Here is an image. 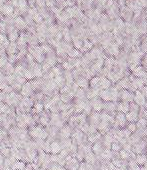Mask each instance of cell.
I'll list each match as a JSON object with an SVG mask.
<instances>
[{"label": "cell", "instance_id": "2", "mask_svg": "<svg viewBox=\"0 0 147 170\" xmlns=\"http://www.w3.org/2000/svg\"><path fill=\"white\" fill-rule=\"evenodd\" d=\"M134 101L138 106H144L146 99H145V97L142 95L140 91H136V94L134 95Z\"/></svg>", "mask_w": 147, "mask_h": 170}, {"label": "cell", "instance_id": "12", "mask_svg": "<svg viewBox=\"0 0 147 170\" xmlns=\"http://www.w3.org/2000/svg\"><path fill=\"white\" fill-rule=\"evenodd\" d=\"M146 125H147V120L145 119V118H139L138 121H137L136 127L138 128V129L143 130L146 128Z\"/></svg>", "mask_w": 147, "mask_h": 170}, {"label": "cell", "instance_id": "3", "mask_svg": "<svg viewBox=\"0 0 147 170\" xmlns=\"http://www.w3.org/2000/svg\"><path fill=\"white\" fill-rule=\"evenodd\" d=\"M115 121L118 123V125L120 127H123L126 124V117H125V114L122 113V112H118V113L115 115Z\"/></svg>", "mask_w": 147, "mask_h": 170}, {"label": "cell", "instance_id": "8", "mask_svg": "<svg viewBox=\"0 0 147 170\" xmlns=\"http://www.w3.org/2000/svg\"><path fill=\"white\" fill-rule=\"evenodd\" d=\"M135 161L138 165H145L147 162V156L144 154H137L135 156Z\"/></svg>", "mask_w": 147, "mask_h": 170}, {"label": "cell", "instance_id": "5", "mask_svg": "<svg viewBox=\"0 0 147 170\" xmlns=\"http://www.w3.org/2000/svg\"><path fill=\"white\" fill-rule=\"evenodd\" d=\"M116 109L119 112L127 113V112H129V102H125V101L120 102V103H118L116 105Z\"/></svg>", "mask_w": 147, "mask_h": 170}, {"label": "cell", "instance_id": "13", "mask_svg": "<svg viewBox=\"0 0 147 170\" xmlns=\"http://www.w3.org/2000/svg\"><path fill=\"white\" fill-rule=\"evenodd\" d=\"M111 149H112V151H114V152L120 151V150H121L120 143H118V141H114L112 144H111Z\"/></svg>", "mask_w": 147, "mask_h": 170}, {"label": "cell", "instance_id": "21", "mask_svg": "<svg viewBox=\"0 0 147 170\" xmlns=\"http://www.w3.org/2000/svg\"><path fill=\"white\" fill-rule=\"evenodd\" d=\"M121 170H127L126 168H121Z\"/></svg>", "mask_w": 147, "mask_h": 170}, {"label": "cell", "instance_id": "19", "mask_svg": "<svg viewBox=\"0 0 147 170\" xmlns=\"http://www.w3.org/2000/svg\"><path fill=\"white\" fill-rule=\"evenodd\" d=\"M141 90H142V95L145 97V99H147V86H143Z\"/></svg>", "mask_w": 147, "mask_h": 170}, {"label": "cell", "instance_id": "7", "mask_svg": "<svg viewBox=\"0 0 147 170\" xmlns=\"http://www.w3.org/2000/svg\"><path fill=\"white\" fill-rule=\"evenodd\" d=\"M92 151L95 155H100V154L104 151L102 144H101L100 142H96V143H94V145H93V147H92Z\"/></svg>", "mask_w": 147, "mask_h": 170}, {"label": "cell", "instance_id": "23", "mask_svg": "<svg viewBox=\"0 0 147 170\" xmlns=\"http://www.w3.org/2000/svg\"><path fill=\"white\" fill-rule=\"evenodd\" d=\"M25 170H31V169H30V168H26Z\"/></svg>", "mask_w": 147, "mask_h": 170}, {"label": "cell", "instance_id": "1", "mask_svg": "<svg viewBox=\"0 0 147 170\" xmlns=\"http://www.w3.org/2000/svg\"><path fill=\"white\" fill-rule=\"evenodd\" d=\"M146 146H147V142L140 140L138 143L134 144V146H133V152L136 154H142L144 152V150L146 149Z\"/></svg>", "mask_w": 147, "mask_h": 170}, {"label": "cell", "instance_id": "20", "mask_svg": "<svg viewBox=\"0 0 147 170\" xmlns=\"http://www.w3.org/2000/svg\"><path fill=\"white\" fill-rule=\"evenodd\" d=\"M78 170H86V165H85V164H81V165H79Z\"/></svg>", "mask_w": 147, "mask_h": 170}, {"label": "cell", "instance_id": "18", "mask_svg": "<svg viewBox=\"0 0 147 170\" xmlns=\"http://www.w3.org/2000/svg\"><path fill=\"white\" fill-rule=\"evenodd\" d=\"M78 84H79V86H82V87H87L88 82H87V80H85V79H80L78 81Z\"/></svg>", "mask_w": 147, "mask_h": 170}, {"label": "cell", "instance_id": "24", "mask_svg": "<svg viewBox=\"0 0 147 170\" xmlns=\"http://www.w3.org/2000/svg\"><path fill=\"white\" fill-rule=\"evenodd\" d=\"M146 148H147V146H146Z\"/></svg>", "mask_w": 147, "mask_h": 170}, {"label": "cell", "instance_id": "4", "mask_svg": "<svg viewBox=\"0 0 147 170\" xmlns=\"http://www.w3.org/2000/svg\"><path fill=\"white\" fill-rule=\"evenodd\" d=\"M125 117H126V120L129 121L130 123H133V122L138 121V112H134V111H129L125 114Z\"/></svg>", "mask_w": 147, "mask_h": 170}, {"label": "cell", "instance_id": "22", "mask_svg": "<svg viewBox=\"0 0 147 170\" xmlns=\"http://www.w3.org/2000/svg\"><path fill=\"white\" fill-rule=\"evenodd\" d=\"M4 170H10V169H9V168H5Z\"/></svg>", "mask_w": 147, "mask_h": 170}, {"label": "cell", "instance_id": "14", "mask_svg": "<svg viewBox=\"0 0 147 170\" xmlns=\"http://www.w3.org/2000/svg\"><path fill=\"white\" fill-rule=\"evenodd\" d=\"M51 151H52L53 153H58V152L60 151V145H59L57 142H53V143L51 144Z\"/></svg>", "mask_w": 147, "mask_h": 170}, {"label": "cell", "instance_id": "9", "mask_svg": "<svg viewBox=\"0 0 147 170\" xmlns=\"http://www.w3.org/2000/svg\"><path fill=\"white\" fill-rule=\"evenodd\" d=\"M91 104H92V108L95 110V111H100L101 109H103V103L102 101H100V100H97V99H93L92 102H91Z\"/></svg>", "mask_w": 147, "mask_h": 170}, {"label": "cell", "instance_id": "17", "mask_svg": "<svg viewBox=\"0 0 147 170\" xmlns=\"http://www.w3.org/2000/svg\"><path fill=\"white\" fill-rule=\"evenodd\" d=\"M136 124H134V123H130L128 125V128H127V129L129 130V131L131 132V133H132V132H135V130H136Z\"/></svg>", "mask_w": 147, "mask_h": 170}, {"label": "cell", "instance_id": "15", "mask_svg": "<svg viewBox=\"0 0 147 170\" xmlns=\"http://www.w3.org/2000/svg\"><path fill=\"white\" fill-rule=\"evenodd\" d=\"M69 135H70V128L64 127L62 129V136H64V137H68Z\"/></svg>", "mask_w": 147, "mask_h": 170}, {"label": "cell", "instance_id": "11", "mask_svg": "<svg viewBox=\"0 0 147 170\" xmlns=\"http://www.w3.org/2000/svg\"><path fill=\"white\" fill-rule=\"evenodd\" d=\"M99 95H100V97L102 98L103 100H105V101H110L111 100V94H110V92H109L108 89H105V90L100 91Z\"/></svg>", "mask_w": 147, "mask_h": 170}, {"label": "cell", "instance_id": "10", "mask_svg": "<svg viewBox=\"0 0 147 170\" xmlns=\"http://www.w3.org/2000/svg\"><path fill=\"white\" fill-rule=\"evenodd\" d=\"M100 137H101V133L97 131L96 133H93V134H90V135H89L88 141L90 142V143H96V142L100 139Z\"/></svg>", "mask_w": 147, "mask_h": 170}, {"label": "cell", "instance_id": "16", "mask_svg": "<svg viewBox=\"0 0 147 170\" xmlns=\"http://www.w3.org/2000/svg\"><path fill=\"white\" fill-rule=\"evenodd\" d=\"M13 167H14L15 169L22 170V169H24V164H23L22 162H16V163L14 164V166H13Z\"/></svg>", "mask_w": 147, "mask_h": 170}, {"label": "cell", "instance_id": "6", "mask_svg": "<svg viewBox=\"0 0 147 170\" xmlns=\"http://www.w3.org/2000/svg\"><path fill=\"white\" fill-rule=\"evenodd\" d=\"M100 119H101L100 114L97 113V112H95V113L91 114V116H90V124L97 127V125H98L99 122H100Z\"/></svg>", "mask_w": 147, "mask_h": 170}]
</instances>
